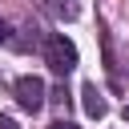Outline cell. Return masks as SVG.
I'll return each mask as SVG.
<instances>
[{
  "label": "cell",
  "mask_w": 129,
  "mask_h": 129,
  "mask_svg": "<svg viewBox=\"0 0 129 129\" xmlns=\"http://www.w3.org/2000/svg\"><path fill=\"white\" fill-rule=\"evenodd\" d=\"M48 129H77V125H73V121H52Z\"/></svg>",
  "instance_id": "cell-5"
},
{
  "label": "cell",
  "mask_w": 129,
  "mask_h": 129,
  "mask_svg": "<svg viewBox=\"0 0 129 129\" xmlns=\"http://www.w3.org/2000/svg\"><path fill=\"white\" fill-rule=\"evenodd\" d=\"M81 105H85V113L93 117V121H101L105 117V97H101V89L89 81V85H81Z\"/></svg>",
  "instance_id": "cell-3"
},
{
  "label": "cell",
  "mask_w": 129,
  "mask_h": 129,
  "mask_svg": "<svg viewBox=\"0 0 129 129\" xmlns=\"http://www.w3.org/2000/svg\"><path fill=\"white\" fill-rule=\"evenodd\" d=\"M4 40H8V24L0 20V44H4Z\"/></svg>",
  "instance_id": "cell-6"
},
{
  "label": "cell",
  "mask_w": 129,
  "mask_h": 129,
  "mask_svg": "<svg viewBox=\"0 0 129 129\" xmlns=\"http://www.w3.org/2000/svg\"><path fill=\"white\" fill-rule=\"evenodd\" d=\"M0 129H20V125H16L12 117H0Z\"/></svg>",
  "instance_id": "cell-4"
},
{
  "label": "cell",
  "mask_w": 129,
  "mask_h": 129,
  "mask_svg": "<svg viewBox=\"0 0 129 129\" xmlns=\"http://www.w3.org/2000/svg\"><path fill=\"white\" fill-rule=\"evenodd\" d=\"M44 64L56 73V77H64V73H73L77 69V44L64 36V32H56V36H48V44H44Z\"/></svg>",
  "instance_id": "cell-1"
},
{
  "label": "cell",
  "mask_w": 129,
  "mask_h": 129,
  "mask_svg": "<svg viewBox=\"0 0 129 129\" xmlns=\"http://www.w3.org/2000/svg\"><path fill=\"white\" fill-rule=\"evenodd\" d=\"M12 93H16V105L28 109V113H36V109L44 105V81H40V77H20V81L12 85Z\"/></svg>",
  "instance_id": "cell-2"
},
{
  "label": "cell",
  "mask_w": 129,
  "mask_h": 129,
  "mask_svg": "<svg viewBox=\"0 0 129 129\" xmlns=\"http://www.w3.org/2000/svg\"><path fill=\"white\" fill-rule=\"evenodd\" d=\"M125 121H129V105H125Z\"/></svg>",
  "instance_id": "cell-7"
}]
</instances>
